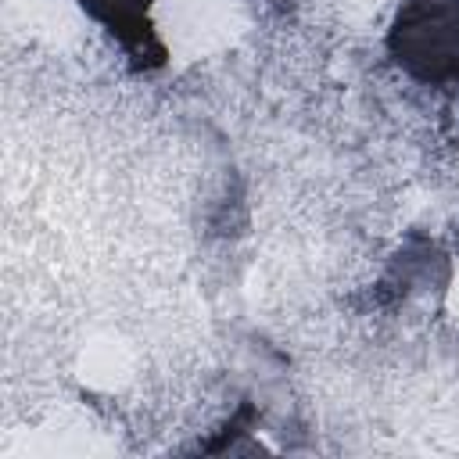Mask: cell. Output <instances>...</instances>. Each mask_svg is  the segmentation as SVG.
<instances>
[{
    "mask_svg": "<svg viewBox=\"0 0 459 459\" xmlns=\"http://www.w3.org/2000/svg\"><path fill=\"white\" fill-rule=\"evenodd\" d=\"M391 50L423 82H459V0H405Z\"/></svg>",
    "mask_w": 459,
    "mask_h": 459,
    "instance_id": "cell-1",
    "label": "cell"
},
{
    "mask_svg": "<svg viewBox=\"0 0 459 459\" xmlns=\"http://www.w3.org/2000/svg\"><path fill=\"white\" fill-rule=\"evenodd\" d=\"M79 4L122 43H140L147 36V11L154 0H79Z\"/></svg>",
    "mask_w": 459,
    "mask_h": 459,
    "instance_id": "cell-2",
    "label": "cell"
}]
</instances>
